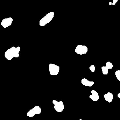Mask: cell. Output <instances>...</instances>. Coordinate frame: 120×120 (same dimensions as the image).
<instances>
[{"instance_id":"1","label":"cell","mask_w":120,"mask_h":120,"mask_svg":"<svg viewBox=\"0 0 120 120\" xmlns=\"http://www.w3.org/2000/svg\"><path fill=\"white\" fill-rule=\"evenodd\" d=\"M20 50V47H12L5 52L4 54L5 57L7 60H11L14 57H19Z\"/></svg>"},{"instance_id":"2","label":"cell","mask_w":120,"mask_h":120,"mask_svg":"<svg viewBox=\"0 0 120 120\" xmlns=\"http://www.w3.org/2000/svg\"><path fill=\"white\" fill-rule=\"evenodd\" d=\"M54 12H49L48 13L45 17L42 18L39 22V24L40 26H43L47 25L48 23L50 22L54 17Z\"/></svg>"},{"instance_id":"3","label":"cell","mask_w":120,"mask_h":120,"mask_svg":"<svg viewBox=\"0 0 120 120\" xmlns=\"http://www.w3.org/2000/svg\"><path fill=\"white\" fill-rule=\"evenodd\" d=\"M49 74L50 75L56 76L57 75L59 71V67L54 64H50L49 66Z\"/></svg>"},{"instance_id":"4","label":"cell","mask_w":120,"mask_h":120,"mask_svg":"<svg viewBox=\"0 0 120 120\" xmlns=\"http://www.w3.org/2000/svg\"><path fill=\"white\" fill-rule=\"evenodd\" d=\"M88 47L82 45H77L75 49V52L76 53L81 55L86 54L88 52Z\"/></svg>"},{"instance_id":"5","label":"cell","mask_w":120,"mask_h":120,"mask_svg":"<svg viewBox=\"0 0 120 120\" xmlns=\"http://www.w3.org/2000/svg\"><path fill=\"white\" fill-rule=\"evenodd\" d=\"M53 104L54 105V109L58 112H61L64 109V105L62 101H56V100H53Z\"/></svg>"},{"instance_id":"6","label":"cell","mask_w":120,"mask_h":120,"mask_svg":"<svg viewBox=\"0 0 120 120\" xmlns=\"http://www.w3.org/2000/svg\"><path fill=\"white\" fill-rule=\"evenodd\" d=\"M41 112V110L40 106H35L34 108H33L32 109L30 110L27 113V115L29 117H33L34 116L35 114H40Z\"/></svg>"},{"instance_id":"7","label":"cell","mask_w":120,"mask_h":120,"mask_svg":"<svg viewBox=\"0 0 120 120\" xmlns=\"http://www.w3.org/2000/svg\"><path fill=\"white\" fill-rule=\"evenodd\" d=\"M13 22V19L12 18H6V19H4L1 23V25L4 28H6L9 26H10L11 25L12 23Z\"/></svg>"},{"instance_id":"8","label":"cell","mask_w":120,"mask_h":120,"mask_svg":"<svg viewBox=\"0 0 120 120\" xmlns=\"http://www.w3.org/2000/svg\"><path fill=\"white\" fill-rule=\"evenodd\" d=\"M112 68H113V64L111 62L109 61L106 62L105 64V67L103 66L102 67V71L103 74L104 75H107L108 73V70L112 69Z\"/></svg>"},{"instance_id":"9","label":"cell","mask_w":120,"mask_h":120,"mask_svg":"<svg viewBox=\"0 0 120 120\" xmlns=\"http://www.w3.org/2000/svg\"><path fill=\"white\" fill-rule=\"evenodd\" d=\"M91 93L92 95L90 96V98L93 101H97L98 100L99 98V94L95 90H93L91 91Z\"/></svg>"},{"instance_id":"10","label":"cell","mask_w":120,"mask_h":120,"mask_svg":"<svg viewBox=\"0 0 120 120\" xmlns=\"http://www.w3.org/2000/svg\"><path fill=\"white\" fill-rule=\"evenodd\" d=\"M81 82L83 85L86 86H88L90 87H92L94 84V82L93 81H89L86 78L82 79L81 81Z\"/></svg>"},{"instance_id":"11","label":"cell","mask_w":120,"mask_h":120,"mask_svg":"<svg viewBox=\"0 0 120 120\" xmlns=\"http://www.w3.org/2000/svg\"><path fill=\"white\" fill-rule=\"evenodd\" d=\"M104 98L107 101L108 103H111L113 100V94L111 92H108L106 94H105L104 96Z\"/></svg>"},{"instance_id":"12","label":"cell","mask_w":120,"mask_h":120,"mask_svg":"<svg viewBox=\"0 0 120 120\" xmlns=\"http://www.w3.org/2000/svg\"><path fill=\"white\" fill-rule=\"evenodd\" d=\"M115 75L117 79L118 80V81H120V70H118L116 71L115 73Z\"/></svg>"},{"instance_id":"13","label":"cell","mask_w":120,"mask_h":120,"mask_svg":"<svg viewBox=\"0 0 120 120\" xmlns=\"http://www.w3.org/2000/svg\"><path fill=\"white\" fill-rule=\"evenodd\" d=\"M90 70L92 73L95 72V66L93 65H91V66L90 67Z\"/></svg>"},{"instance_id":"14","label":"cell","mask_w":120,"mask_h":120,"mask_svg":"<svg viewBox=\"0 0 120 120\" xmlns=\"http://www.w3.org/2000/svg\"><path fill=\"white\" fill-rule=\"evenodd\" d=\"M118 1V0H113L112 5H115V4L117 3V2Z\"/></svg>"},{"instance_id":"15","label":"cell","mask_w":120,"mask_h":120,"mask_svg":"<svg viewBox=\"0 0 120 120\" xmlns=\"http://www.w3.org/2000/svg\"><path fill=\"white\" fill-rule=\"evenodd\" d=\"M118 97L119 98H120V92L118 94Z\"/></svg>"},{"instance_id":"16","label":"cell","mask_w":120,"mask_h":120,"mask_svg":"<svg viewBox=\"0 0 120 120\" xmlns=\"http://www.w3.org/2000/svg\"><path fill=\"white\" fill-rule=\"evenodd\" d=\"M109 5H112V3H111V2H110V3H109Z\"/></svg>"},{"instance_id":"17","label":"cell","mask_w":120,"mask_h":120,"mask_svg":"<svg viewBox=\"0 0 120 120\" xmlns=\"http://www.w3.org/2000/svg\"><path fill=\"white\" fill-rule=\"evenodd\" d=\"M82 120V119H79V120Z\"/></svg>"}]
</instances>
